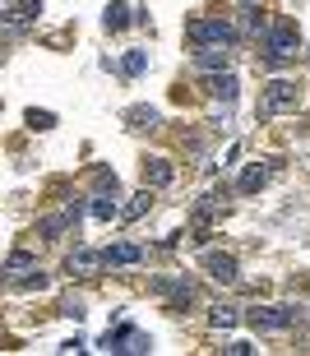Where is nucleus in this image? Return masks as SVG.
Here are the masks:
<instances>
[{"label":"nucleus","mask_w":310,"mask_h":356,"mask_svg":"<svg viewBox=\"0 0 310 356\" xmlns=\"http://www.w3.org/2000/svg\"><path fill=\"white\" fill-rule=\"evenodd\" d=\"M153 209V195H149V185H144V195L130 199V209H125V218H144V213Z\"/></svg>","instance_id":"16"},{"label":"nucleus","mask_w":310,"mask_h":356,"mask_svg":"<svg viewBox=\"0 0 310 356\" xmlns=\"http://www.w3.org/2000/svg\"><path fill=\"white\" fill-rule=\"evenodd\" d=\"M190 42H199V47H231V24L227 19H195L190 24Z\"/></svg>","instance_id":"3"},{"label":"nucleus","mask_w":310,"mask_h":356,"mask_svg":"<svg viewBox=\"0 0 310 356\" xmlns=\"http://www.w3.org/2000/svg\"><path fill=\"white\" fill-rule=\"evenodd\" d=\"M116 213H121V209H116V190H111V195L102 190V195L93 199V218H97V222H111Z\"/></svg>","instance_id":"13"},{"label":"nucleus","mask_w":310,"mask_h":356,"mask_svg":"<svg viewBox=\"0 0 310 356\" xmlns=\"http://www.w3.org/2000/svg\"><path fill=\"white\" fill-rule=\"evenodd\" d=\"M42 5L38 0H5V14H10V24H19V19H33Z\"/></svg>","instance_id":"14"},{"label":"nucleus","mask_w":310,"mask_h":356,"mask_svg":"<svg viewBox=\"0 0 310 356\" xmlns=\"http://www.w3.org/2000/svg\"><path fill=\"white\" fill-rule=\"evenodd\" d=\"M144 259V250L139 245H130V241H121V245H107L102 250V264L107 268H130V264H139Z\"/></svg>","instance_id":"5"},{"label":"nucleus","mask_w":310,"mask_h":356,"mask_svg":"<svg viewBox=\"0 0 310 356\" xmlns=\"http://www.w3.org/2000/svg\"><path fill=\"white\" fill-rule=\"evenodd\" d=\"M93 268H107V264H102V254H93V250H74L65 259V273H74V277H88Z\"/></svg>","instance_id":"6"},{"label":"nucleus","mask_w":310,"mask_h":356,"mask_svg":"<svg viewBox=\"0 0 310 356\" xmlns=\"http://www.w3.org/2000/svg\"><path fill=\"white\" fill-rule=\"evenodd\" d=\"M287 106H297V83L292 79H273L269 92H264V116H269V111H287Z\"/></svg>","instance_id":"4"},{"label":"nucleus","mask_w":310,"mask_h":356,"mask_svg":"<svg viewBox=\"0 0 310 356\" xmlns=\"http://www.w3.org/2000/svg\"><path fill=\"white\" fill-rule=\"evenodd\" d=\"M195 60H199V70H227L231 51H227V47H204V51L195 56Z\"/></svg>","instance_id":"10"},{"label":"nucleus","mask_w":310,"mask_h":356,"mask_svg":"<svg viewBox=\"0 0 310 356\" xmlns=\"http://www.w3.org/2000/svg\"><path fill=\"white\" fill-rule=\"evenodd\" d=\"M125 120H130V125H135V130H158V111H153V106H130V111H125Z\"/></svg>","instance_id":"11"},{"label":"nucleus","mask_w":310,"mask_h":356,"mask_svg":"<svg viewBox=\"0 0 310 356\" xmlns=\"http://www.w3.org/2000/svg\"><path fill=\"white\" fill-rule=\"evenodd\" d=\"M209 92H213L218 102H236V74H218V79H209Z\"/></svg>","instance_id":"12"},{"label":"nucleus","mask_w":310,"mask_h":356,"mask_svg":"<svg viewBox=\"0 0 310 356\" xmlns=\"http://www.w3.org/2000/svg\"><path fill=\"white\" fill-rule=\"evenodd\" d=\"M172 162H162V158H149L144 162V185H149V190H162V185H172Z\"/></svg>","instance_id":"7"},{"label":"nucleus","mask_w":310,"mask_h":356,"mask_svg":"<svg viewBox=\"0 0 310 356\" xmlns=\"http://www.w3.org/2000/svg\"><path fill=\"white\" fill-rule=\"evenodd\" d=\"M33 268H38V259H33L28 250H14L10 259H5V277H10V282H24Z\"/></svg>","instance_id":"9"},{"label":"nucleus","mask_w":310,"mask_h":356,"mask_svg":"<svg viewBox=\"0 0 310 356\" xmlns=\"http://www.w3.org/2000/svg\"><path fill=\"white\" fill-rule=\"evenodd\" d=\"M144 65H149V56H144V51H130V56L121 60V70H125V74H139Z\"/></svg>","instance_id":"19"},{"label":"nucleus","mask_w":310,"mask_h":356,"mask_svg":"<svg viewBox=\"0 0 310 356\" xmlns=\"http://www.w3.org/2000/svg\"><path fill=\"white\" fill-rule=\"evenodd\" d=\"M102 24H107L111 33H116V28L130 24V10H125V5H107V19H102Z\"/></svg>","instance_id":"17"},{"label":"nucleus","mask_w":310,"mask_h":356,"mask_svg":"<svg viewBox=\"0 0 310 356\" xmlns=\"http://www.w3.org/2000/svg\"><path fill=\"white\" fill-rule=\"evenodd\" d=\"M209 324H213V329H231V324H236V310H231V305H218L213 315H209Z\"/></svg>","instance_id":"18"},{"label":"nucleus","mask_w":310,"mask_h":356,"mask_svg":"<svg viewBox=\"0 0 310 356\" xmlns=\"http://www.w3.org/2000/svg\"><path fill=\"white\" fill-rule=\"evenodd\" d=\"M264 51H269V60H297L301 51V33L292 19H283V24H273L269 33H264Z\"/></svg>","instance_id":"1"},{"label":"nucleus","mask_w":310,"mask_h":356,"mask_svg":"<svg viewBox=\"0 0 310 356\" xmlns=\"http://www.w3.org/2000/svg\"><path fill=\"white\" fill-rule=\"evenodd\" d=\"M28 125H33V130H51L56 116H51V111H28Z\"/></svg>","instance_id":"20"},{"label":"nucleus","mask_w":310,"mask_h":356,"mask_svg":"<svg viewBox=\"0 0 310 356\" xmlns=\"http://www.w3.org/2000/svg\"><path fill=\"white\" fill-rule=\"evenodd\" d=\"M245 319L264 333H278V329H292V324H297V305H259V310H250Z\"/></svg>","instance_id":"2"},{"label":"nucleus","mask_w":310,"mask_h":356,"mask_svg":"<svg viewBox=\"0 0 310 356\" xmlns=\"http://www.w3.org/2000/svg\"><path fill=\"white\" fill-rule=\"evenodd\" d=\"M250 352H255L250 343H227V356H250Z\"/></svg>","instance_id":"21"},{"label":"nucleus","mask_w":310,"mask_h":356,"mask_svg":"<svg viewBox=\"0 0 310 356\" xmlns=\"http://www.w3.org/2000/svg\"><path fill=\"white\" fill-rule=\"evenodd\" d=\"M204 268H209L213 282H231L236 277V259L231 254H204Z\"/></svg>","instance_id":"8"},{"label":"nucleus","mask_w":310,"mask_h":356,"mask_svg":"<svg viewBox=\"0 0 310 356\" xmlns=\"http://www.w3.org/2000/svg\"><path fill=\"white\" fill-rule=\"evenodd\" d=\"M264 181H269V172H264V167H245V172H241V195H255Z\"/></svg>","instance_id":"15"}]
</instances>
